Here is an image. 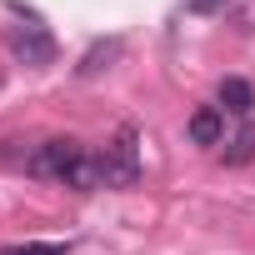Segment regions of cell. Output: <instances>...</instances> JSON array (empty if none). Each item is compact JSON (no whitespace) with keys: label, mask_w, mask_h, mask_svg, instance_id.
<instances>
[{"label":"cell","mask_w":255,"mask_h":255,"mask_svg":"<svg viewBox=\"0 0 255 255\" xmlns=\"http://www.w3.org/2000/svg\"><path fill=\"white\" fill-rule=\"evenodd\" d=\"M100 160V180L115 185V190H130L140 180V150H135V125H120L115 140L95 155Z\"/></svg>","instance_id":"6da1fadb"},{"label":"cell","mask_w":255,"mask_h":255,"mask_svg":"<svg viewBox=\"0 0 255 255\" xmlns=\"http://www.w3.org/2000/svg\"><path fill=\"white\" fill-rule=\"evenodd\" d=\"M80 160H85V145L70 140V135H65V140L55 135V140H40V145L25 155V170H30L35 180H70Z\"/></svg>","instance_id":"7a4b0ae2"},{"label":"cell","mask_w":255,"mask_h":255,"mask_svg":"<svg viewBox=\"0 0 255 255\" xmlns=\"http://www.w3.org/2000/svg\"><path fill=\"white\" fill-rule=\"evenodd\" d=\"M5 45H10V55L20 65H50L55 60V40H50L45 25H10L5 30Z\"/></svg>","instance_id":"3957f363"},{"label":"cell","mask_w":255,"mask_h":255,"mask_svg":"<svg viewBox=\"0 0 255 255\" xmlns=\"http://www.w3.org/2000/svg\"><path fill=\"white\" fill-rule=\"evenodd\" d=\"M185 130H190L195 145H220V140H225V110H220V105H200V110L190 115Z\"/></svg>","instance_id":"277c9868"},{"label":"cell","mask_w":255,"mask_h":255,"mask_svg":"<svg viewBox=\"0 0 255 255\" xmlns=\"http://www.w3.org/2000/svg\"><path fill=\"white\" fill-rule=\"evenodd\" d=\"M220 110H230V115H250V110H255V90H250L240 75H225V80H220Z\"/></svg>","instance_id":"5b68a950"},{"label":"cell","mask_w":255,"mask_h":255,"mask_svg":"<svg viewBox=\"0 0 255 255\" xmlns=\"http://www.w3.org/2000/svg\"><path fill=\"white\" fill-rule=\"evenodd\" d=\"M115 55H120V40H115V35H110V40H95V45L80 55V65H75V70H80V75H100Z\"/></svg>","instance_id":"8992f818"},{"label":"cell","mask_w":255,"mask_h":255,"mask_svg":"<svg viewBox=\"0 0 255 255\" xmlns=\"http://www.w3.org/2000/svg\"><path fill=\"white\" fill-rule=\"evenodd\" d=\"M245 160H255V125L250 120L225 140V165H245Z\"/></svg>","instance_id":"52a82bcc"},{"label":"cell","mask_w":255,"mask_h":255,"mask_svg":"<svg viewBox=\"0 0 255 255\" xmlns=\"http://www.w3.org/2000/svg\"><path fill=\"white\" fill-rule=\"evenodd\" d=\"M5 255H65V245H5Z\"/></svg>","instance_id":"ba28073f"},{"label":"cell","mask_w":255,"mask_h":255,"mask_svg":"<svg viewBox=\"0 0 255 255\" xmlns=\"http://www.w3.org/2000/svg\"><path fill=\"white\" fill-rule=\"evenodd\" d=\"M225 5H230V0H190L185 10H190V15H215V10H225Z\"/></svg>","instance_id":"9c48e42d"}]
</instances>
